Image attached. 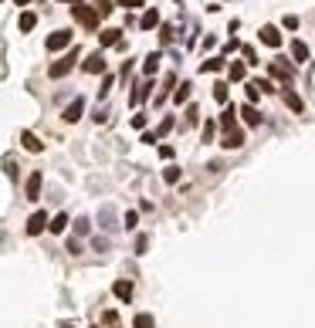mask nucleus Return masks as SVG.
I'll use <instances>...</instances> for the list:
<instances>
[{"mask_svg": "<svg viewBox=\"0 0 315 328\" xmlns=\"http://www.w3.org/2000/svg\"><path fill=\"white\" fill-rule=\"evenodd\" d=\"M72 14H75V20H78L85 31H95V27H98V20H102V14H98L95 7H88V3H78V7H72Z\"/></svg>", "mask_w": 315, "mask_h": 328, "instance_id": "obj_1", "label": "nucleus"}, {"mask_svg": "<svg viewBox=\"0 0 315 328\" xmlns=\"http://www.w3.org/2000/svg\"><path fill=\"white\" fill-rule=\"evenodd\" d=\"M75 61H78V51H75V48H72V51H68L65 58H58L55 64L48 68V75H51V78H65V75H68V71H72V68H75Z\"/></svg>", "mask_w": 315, "mask_h": 328, "instance_id": "obj_2", "label": "nucleus"}, {"mask_svg": "<svg viewBox=\"0 0 315 328\" xmlns=\"http://www.w3.org/2000/svg\"><path fill=\"white\" fill-rule=\"evenodd\" d=\"M68 44H72V31H55L51 38L44 41L48 51H61V48H68Z\"/></svg>", "mask_w": 315, "mask_h": 328, "instance_id": "obj_3", "label": "nucleus"}, {"mask_svg": "<svg viewBox=\"0 0 315 328\" xmlns=\"http://www.w3.org/2000/svg\"><path fill=\"white\" fill-rule=\"evenodd\" d=\"M88 75H102L105 71V58H102V51H92L88 58H85V64H81Z\"/></svg>", "mask_w": 315, "mask_h": 328, "instance_id": "obj_4", "label": "nucleus"}, {"mask_svg": "<svg viewBox=\"0 0 315 328\" xmlns=\"http://www.w3.org/2000/svg\"><path fill=\"white\" fill-rule=\"evenodd\" d=\"M44 227H51V220H48V213H44V210H37L34 217L27 220V233H31V237H37Z\"/></svg>", "mask_w": 315, "mask_h": 328, "instance_id": "obj_5", "label": "nucleus"}, {"mask_svg": "<svg viewBox=\"0 0 315 328\" xmlns=\"http://www.w3.org/2000/svg\"><path fill=\"white\" fill-rule=\"evenodd\" d=\"M268 71L278 78V81H285V88H288V81H292V68H288V64H285L281 58H275V61H271V64H268Z\"/></svg>", "mask_w": 315, "mask_h": 328, "instance_id": "obj_6", "label": "nucleus"}, {"mask_svg": "<svg viewBox=\"0 0 315 328\" xmlns=\"http://www.w3.org/2000/svg\"><path fill=\"white\" fill-rule=\"evenodd\" d=\"M41 179H44L41 173L27 176V183H24V196H27V200H41Z\"/></svg>", "mask_w": 315, "mask_h": 328, "instance_id": "obj_7", "label": "nucleus"}, {"mask_svg": "<svg viewBox=\"0 0 315 328\" xmlns=\"http://www.w3.org/2000/svg\"><path fill=\"white\" fill-rule=\"evenodd\" d=\"M261 44H268V48H281V34H278V27L264 24V27H261Z\"/></svg>", "mask_w": 315, "mask_h": 328, "instance_id": "obj_8", "label": "nucleus"}, {"mask_svg": "<svg viewBox=\"0 0 315 328\" xmlns=\"http://www.w3.org/2000/svg\"><path fill=\"white\" fill-rule=\"evenodd\" d=\"M221 146H224V149H241V146H244V132H241V129H231V132H224Z\"/></svg>", "mask_w": 315, "mask_h": 328, "instance_id": "obj_9", "label": "nucleus"}, {"mask_svg": "<svg viewBox=\"0 0 315 328\" xmlns=\"http://www.w3.org/2000/svg\"><path fill=\"white\" fill-rule=\"evenodd\" d=\"M169 129H173V118L166 115L163 122H159V129H156V132H146V135H143V142H149V146H153V142H159V139H163Z\"/></svg>", "mask_w": 315, "mask_h": 328, "instance_id": "obj_10", "label": "nucleus"}, {"mask_svg": "<svg viewBox=\"0 0 315 328\" xmlns=\"http://www.w3.org/2000/svg\"><path fill=\"white\" fill-rule=\"evenodd\" d=\"M20 142H24L27 153H41V149H44V142H41L34 132H20Z\"/></svg>", "mask_w": 315, "mask_h": 328, "instance_id": "obj_11", "label": "nucleus"}, {"mask_svg": "<svg viewBox=\"0 0 315 328\" xmlns=\"http://www.w3.org/2000/svg\"><path fill=\"white\" fill-rule=\"evenodd\" d=\"M241 118L247 122V125H261V112L251 105V102H247V105H241Z\"/></svg>", "mask_w": 315, "mask_h": 328, "instance_id": "obj_12", "label": "nucleus"}, {"mask_svg": "<svg viewBox=\"0 0 315 328\" xmlns=\"http://www.w3.org/2000/svg\"><path fill=\"white\" fill-rule=\"evenodd\" d=\"M285 105H288L292 112H305V102H302L298 92H292V88H285Z\"/></svg>", "mask_w": 315, "mask_h": 328, "instance_id": "obj_13", "label": "nucleus"}, {"mask_svg": "<svg viewBox=\"0 0 315 328\" xmlns=\"http://www.w3.org/2000/svg\"><path fill=\"white\" fill-rule=\"evenodd\" d=\"M156 24H159V10H156V7H149L146 14H143V20H139V27H143V31H153Z\"/></svg>", "mask_w": 315, "mask_h": 328, "instance_id": "obj_14", "label": "nucleus"}, {"mask_svg": "<svg viewBox=\"0 0 315 328\" xmlns=\"http://www.w3.org/2000/svg\"><path fill=\"white\" fill-rule=\"evenodd\" d=\"M81 109H85V102H81V98H75L72 105L65 109V122H78V118H81Z\"/></svg>", "mask_w": 315, "mask_h": 328, "instance_id": "obj_15", "label": "nucleus"}, {"mask_svg": "<svg viewBox=\"0 0 315 328\" xmlns=\"http://www.w3.org/2000/svg\"><path fill=\"white\" fill-rule=\"evenodd\" d=\"M234 115H241V109H234V105H227V109H224V115H221V125H224V132H231V129H234Z\"/></svg>", "mask_w": 315, "mask_h": 328, "instance_id": "obj_16", "label": "nucleus"}, {"mask_svg": "<svg viewBox=\"0 0 315 328\" xmlns=\"http://www.w3.org/2000/svg\"><path fill=\"white\" fill-rule=\"evenodd\" d=\"M112 291H115V298H119V301H129V298H132V284H129V281H115Z\"/></svg>", "mask_w": 315, "mask_h": 328, "instance_id": "obj_17", "label": "nucleus"}, {"mask_svg": "<svg viewBox=\"0 0 315 328\" xmlns=\"http://www.w3.org/2000/svg\"><path fill=\"white\" fill-rule=\"evenodd\" d=\"M34 24H37V17L31 14V10H24V14H20V20H17V27L24 31V34H31V31H34Z\"/></svg>", "mask_w": 315, "mask_h": 328, "instance_id": "obj_18", "label": "nucleus"}, {"mask_svg": "<svg viewBox=\"0 0 315 328\" xmlns=\"http://www.w3.org/2000/svg\"><path fill=\"white\" fill-rule=\"evenodd\" d=\"M119 38H122V31H115V27H105V31H102V48H112V44H119Z\"/></svg>", "mask_w": 315, "mask_h": 328, "instance_id": "obj_19", "label": "nucleus"}, {"mask_svg": "<svg viewBox=\"0 0 315 328\" xmlns=\"http://www.w3.org/2000/svg\"><path fill=\"white\" fill-rule=\"evenodd\" d=\"M146 95H149V81H139V85H136V92L129 95V102H132V105H139Z\"/></svg>", "mask_w": 315, "mask_h": 328, "instance_id": "obj_20", "label": "nucleus"}, {"mask_svg": "<svg viewBox=\"0 0 315 328\" xmlns=\"http://www.w3.org/2000/svg\"><path fill=\"white\" fill-rule=\"evenodd\" d=\"M132 328H156V322H153V315H146V311H139V315L132 318Z\"/></svg>", "mask_w": 315, "mask_h": 328, "instance_id": "obj_21", "label": "nucleus"}, {"mask_svg": "<svg viewBox=\"0 0 315 328\" xmlns=\"http://www.w3.org/2000/svg\"><path fill=\"white\" fill-rule=\"evenodd\" d=\"M197 118H200V109L197 105H186V112H183V125L190 129V125H197Z\"/></svg>", "mask_w": 315, "mask_h": 328, "instance_id": "obj_22", "label": "nucleus"}, {"mask_svg": "<svg viewBox=\"0 0 315 328\" xmlns=\"http://www.w3.org/2000/svg\"><path fill=\"white\" fill-rule=\"evenodd\" d=\"M65 227H68V213H58L55 220H51V227H48V230H51V233H65Z\"/></svg>", "mask_w": 315, "mask_h": 328, "instance_id": "obj_23", "label": "nucleus"}, {"mask_svg": "<svg viewBox=\"0 0 315 328\" xmlns=\"http://www.w3.org/2000/svg\"><path fill=\"white\" fill-rule=\"evenodd\" d=\"M292 58L295 61H309V48L302 41H292Z\"/></svg>", "mask_w": 315, "mask_h": 328, "instance_id": "obj_24", "label": "nucleus"}, {"mask_svg": "<svg viewBox=\"0 0 315 328\" xmlns=\"http://www.w3.org/2000/svg\"><path fill=\"white\" fill-rule=\"evenodd\" d=\"M227 78H231V81H244V64H241V61L227 64Z\"/></svg>", "mask_w": 315, "mask_h": 328, "instance_id": "obj_25", "label": "nucleus"}, {"mask_svg": "<svg viewBox=\"0 0 315 328\" xmlns=\"http://www.w3.org/2000/svg\"><path fill=\"white\" fill-rule=\"evenodd\" d=\"M224 68V55H217V58H207L204 64H200V71H221Z\"/></svg>", "mask_w": 315, "mask_h": 328, "instance_id": "obj_26", "label": "nucleus"}, {"mask_svg": "<svg viewBox=\"0 0 315 328\" xmlns=\"http://www.w3.org/2000/svg\"><path fill=\"white\" fill-rule=\"evenodd\" d=\"M156 68H159V55L153 51V55H149V58L143 61V71H146V75H156Z\"/></svg>", "mask_w": 315, "mask_h": 328, "instance_id": "obj_27", "label": "nucleus"}, {"mask_svg": "<svg viewBox=\"0 0 315 328\" xmlns=\"http://www.w3.org/2000/svg\"><path fill=\"white\" fill-rule=\"evenodd\" d=\"M214 98L221 105H227V81H214Z\"/></svg>", "mask_w": 315, "mask_h": 328, "instance_id": "obj_28", "label": "nucleus"}, {"mask_svg": "<svg viewBox=\"0 0 315 328\" xmlns=\"http://www.w3.org/2000/svg\"><path fill=\"white\" fill-rule=\"evenodd\" d=\"M190 88H193V85H190V81H183V85L173 92V102H176V105H180V102H186V98H190Z\"/></svg>", "mask_w": 315, "mask_h": 328, "instance_id": "obj_29", "label": "nucleus"}, {"mask_svg": "<svg viewBox=\"0 0 315 328\" xmlns=\"http://www.w3.org/2000/svg\"><path fill=\"white\" fill-rule=\"evenodd\" d=\"M88 230H92V223H88L85 217H78V220H75V233H78V237H85Z\"/></svg>", "mask_w": 315, "mask_h": 328, "instance_id": "obj_30", "label": "nucleus"}, {"mask_svg": "<svg viewBox=\"0 0 315 328\" xmlns=\"http://www.w3.org/2000/svg\"><path fill=\"white\" fill-rule=\"evenodd\" d=\"M102 325L105 328H119V315H115V311H105V315H102Z\"/></svg>", "mask_w": 315, "mask_h": 328, "instance_id": "obj_31", "label": "nucleus"}, {"mask_svg": "<svg viewBox=\"0 0 315 328\" xmlns=\"http://www.w3.org/2000/svg\"><path fill=\"white\" fill-rule=\"evenodd\" d=\"M173 34H176V31H173V24H163V27H159V41H163V44H169Z\"/></svg>", "mask_w": 315, "mask_h": 328, "instance_id": "obj_32", "label": "nucleus"}, {"mask_svg": "<svg viewBox=\"0 0 315 328\" xmlns=\"http://www.w3.org/2000/svg\"><path fill=\"white\" fill-rule=\"evenodd\" d=\"M163 179H166V183H176V179H180V166H166V169H163Z\"/></svg>", "mask_w": 315, "mask_h": 328, "instance_id": "obj_33", "label": "nucleus"}, {"mask_svg": "<svg viewBox=\"0 0 315 328\" xmlns=\"http://www.w3.org/2000/svg\"><path fill=\"white\" fill-rule=\"evenodd\" d=\"M112 7H115L112 0H98V3H95V10H98L102 17H109V14H112Z\"/></svg>", "mask_w": 315, "mask_h": 328, "instance_id": "obj_34", "label": "nucleus"}, {"mask_svg": "<svg viewBox=\"0 0 315 328\" xmlns=\"http://www.w3.org/2000/svg\"><path fill=\"white\" fill-rule=\"evenodd\" d=\"M214 132H217V122H214V118H207V125H204V142H210V139H214Z\"/></svg>", "mask_w": 315, "mask_h": 328, "instance_id": "obj_35", "label": "nucleus"}, {"mask_svg": "<svg viewBox=\"0 0 315 328\" xmlns=\"http://www.w3.org/2000/svg\"><path fill=\"white\" fill-rule=\"evenodd\" d=\"M136 220H139V217H136V210H129L126 217H122V223H126V230H132V227H136Z\"/></svg>", "mask_w": 315, "mask_h": 328, "instance_id": "obj_36", "label": "nucleus"}, {"mask_svg": "<svg viewBox=\"0 0 315 328\" xmlns=\"http://www.w3.org/2000/svg\"><path fill=\"white\" fill-rule=\"evenodd\" d=\"M244 58H247V64H261L258 55H254V48H244Z\"/></svg>", "mask_w": 315, "mask_h": 328, "instance_id": "obj_37", "label": "nucleus"}, {"mask_svg": "<svg viewBox=\"0 0 315 328\" xmlns=\"http://www.w3.org/2000/svg\"><path fill=\"white\" fill-rule=\"evenodd\" d=\"M109 88H112V78L105 75V81H102V88H98V98H105V95H109Z\"/></svg>", "mask_w": 315, "mask_h": 328, "instance_id": "obj_38", "label": "nucleus"}, {"mask_svg": "<svg viewBox=\"0 0 315 328\" xmlns=\"http://www.w3.org/2000/svg\"><path fill=\"white\" fill-rule=\"evenodd\" d=\"M146 247H149V237H139L136 240V254H146Z\"/></svg>", "mask_w": 315, "mask_h": 328, "instance_id": "obj_39", "label": "nucleus"}, {"mask_svg": "<svg viewBox=\"0 0 315 328\" xmlns=\"http://www.w3.org/2000/svg\"><path fill=\"white\" fill-rule=\"evenodd\" d=\"M173 153H176L173 146H159V159H173Z\"/></svg>", "mask_w": 315, "mask_h": 328, "instance_id": "obj_40", "label": "nucleus"}, {"mask_svg": "<svg viewBox=\"0 0 315 328\" xmlns=\"http://www.w3.org/2000/svg\"><path fill=\"white\" fill-rule=\"evenodd\" d=\"M119 7H126V10H132V7H143V0H119Z\"/></svg>", "mask_w": 315, "mask_h": 328, "instance_id": "obj_41", "label": "nucleus"}, {"mask_svg": "<svg viewBox=\"0 0 315 328\" xmlns=\"http://www.w3.org/2000/svg\"><path fill=\"white\" fill-rule=\"evenodd\" d=\"M132 125L136 129H146V115H132Z\"/></svg>", "mask_w": 315, "mask_h": 328, "instance_id": "obj_42", "label": "nucleus"}, {"mask_svg": "<svg viewBox=\"0 0 315 328\" xmlns=\"http://www.w3.org/2000/svg\"><path fill=\"white\" fill-rule=\"evenodd\" d=\"M65 251H72V254H81V244H78V240H68V247H65Z\"/></svg>", "mask_w": 315, "mask_h": 328, "instance_id": "obj_43", "label": "nucleus"}, {"mask_svg": "<svg viewBox=\"0 0 315 328\" xmlns=\"http://www.w3.org/2000/svg\"><path fill=\"white\" fill-rule=\"evenodd\" d=\"M58 328H75V325H72V322H61V325H58Z\"/></svg>", "mask_w": 315, "mask_h": 328, "instance_id": "obj_44", "label": "nucleus"}, {"mask_svg": "<svg viewBox=\"0 0 315 328\" xmlns=\"http://www.w3.org/2000/svg\"><path fill=\"white\" fill-rule=\"evenodd\" d=\"M61 3H75V7H78V3H81V0H61Z\"/></svg>", "mask_w": 315, "mask_h": 328, "instance_id": "obj_45", "label": "nucleus"}, {"mask_svg": "<svg viewBox=\"0 0 315 328\" xmlns=\"http://www.w3.org/2000/svg\"><path fill=\"white\" fill-rule=\"evenodd\" d=\"M14 3H17V7H24V3H31V0H14Z\"/></svg>", "mask_w": 315, "mask_h": 328, "instance_id": "obj_46", "label": "nucleus"}, {"mask_svg": "<svg viewBox=\"0 0 315 328\" xmlns=\"http://www.w3.org/2000/svg\"><path fill=\"white\" fill-rule=\"evenodd\" d=\"M92 328H98V325H92Z\"/></svg>", "mask_w": 315, "mask_h": 328, "instance_id": "obj_47", "label": "nucleus"}]
</instances>
